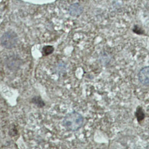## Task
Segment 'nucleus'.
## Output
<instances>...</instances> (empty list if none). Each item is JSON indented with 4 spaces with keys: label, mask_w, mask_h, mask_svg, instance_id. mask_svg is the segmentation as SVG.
I'll return each mask as SVG.
<instances>
[{
    "label": "nucleus",
    "mask_w": 149,
    "mask_h": 149,
    "mask_svg": "<svg viewBox=\"0 0 149 149\" xmlns=\"http://www.w3.org/2000/svg\"><path fill=\"white\" fill-rule=\"evenodd\" d=\"M140 83L145 86H149V66L142 68L139 73Z\"/></svg>",
    "instance_id": "7ed1b4c3"
},
{
    "label": "nucleus",
    "mask_w": 149,
    "mask_h": 149,
    "mask_svg": "<svg viewBox=\"0 0 149 149\" xmlns=\"http://www.w3.org/2000/svg\"><path fill=\"white\" fill-rule=\"evenodd\" d=\"M83 121V116L73 111L65 116L63 121V126L69 131H76L82 126Z\"/></svg>",
    "instance_id": "f257e3e1"
},
{
    "label": "nucleus",
    "mask_w": 149,
    "mask_h": 149,
    "mask_svg": "<svg viewBox=\"0 0 149 149\" xmlns=\"http://www.w3.org/2000/svg\"><path fill=\"white\" fill-rule=\"evenodd\" d=\"M32 102L39 107H42L45 106V103L39 96L34 97L32 99Z\"/></svg>",
    "instance_id": "423d86ee"
},
{
    "label": "nucleus",
    "mask_w": 149,
    "mask_h": 149,
    "mask_svg": "<svg viewBox=\"0 0 149 149\" xmlns=\"http://www.w3.org/2000/svg\"><path fill=\"white\" fill-rule=\"evenodd\" d=\"M83 11V8L78 3H74L69 8V13L72 16H78Z\"/></svg>",
    "instance_id": "20e7f679"
},
{
    "label": "nucleus",
    "mask_w": 149,
    "mask_h": 149,
    "mask_svg": "<svg viewBox=\"0 0 149 149\" xmlns=\"http://www.w3.org/2000/svg\"><path fill=\"white\" fill-rule=\"evenodd\" d=\"M54 48L53 46L47 45L42 47L41 53H42V54L44 56H47L52 54L54 52Z\"/></svg>",
    "instance_id": "39448f33"
},
{
    "label": "nucleus",
    "mask_w": 149,
    "mask_h": 149,
    "mask_svg": "<svg viewBox=\"0 0 149 149\" xmlns=\"http://www.w3.org/2000/svg\"><path fill=\"white\" fill-rule=\"evenodd\" d=\"M18 42V36L13 31H8L3 34L1 38V43L3 47L11 49L16 47Z\"/></svg>",
    "instance_id": "f03ea898"
}]
</instances>
